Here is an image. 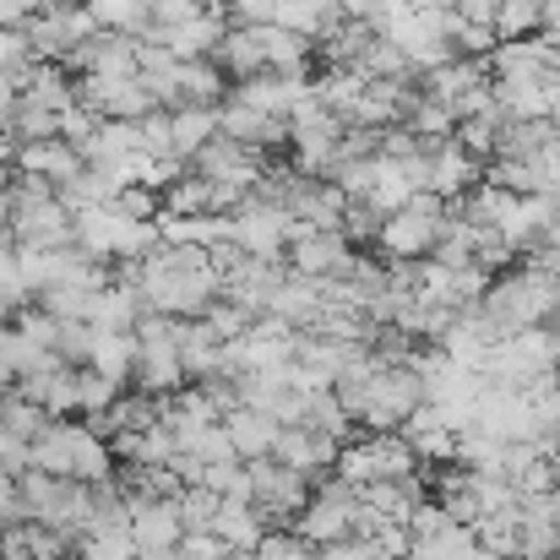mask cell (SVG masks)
I'll return each instance as SVG.
<instances>
[{
    "label": "cell",
    "mask_w": 560,
    "mask_h": 560,
    "mask_svg": "<svg viewBox=\"0 0 560 560\" xmlns=\"http://www.w3.org/2000/svg\"><path fill=\"white\" fill-rule=\"evenodd\" d=\"M120 267H126L120 278L137 283L142 311H153V316H175V322L207 316V305L218 300V283H223L212 250H201V245H153L148 256L120 261Z\"/></svg>",
    "instance_id": "obj_1"
},
{
    "label": "cell",
    "mask_w": 560,
    "mask_h": 560,
    "mask_svg": "<svg viewBox=\"0 0 560 560\" xmlns=\"http://www.w3.org/2000/svg\"><path fill=\"white\" fill-rule=\"evenodd\" d=\"M27 468H44V474H60V479H82V485H104L115 474V452L104 446V435L93 424L49 419L27 441Z\"/></svg>",
    "instance_id": "obj_2"
},
{
    "label": "cell",
    "mask_w": 560,
    "mask_h": 560,
    "mask_svg": "<svg viewBox=\"0 0 560 560\" xmlns=\"http://www.w3.org/2000/svg\"><path fill=\"white\" fill-rule=\"evenodd\" d=\"M550 294H556V272L523 261V267H506V272L490 278V289L479 300V316L495 327V338L523 332V327H545L550 322Z\"/></svg>",
    "instance_id": "obj_3"
},
{
    "label": "cell",
    "mask_w": 560,
    "mask_h": 560,
    "mask_svg": "<svg viewBox=\"0 0 560 560\" xmlns=\"http://www.w3.org/2000/svg\"><path fill=\"white\" fill-rule=\"evenodd\" d=\"M71 240L93 261H137L159 245V223L126 218L120 207H82V212H71Z\"/></svg>",
    "instance_id": "obj_4"
},
{
    "label": "cell",
    "mask_w": 560,
    "mask_h": 560,
    "mask_svg": "<svg viewBox=\"0 0 560 560\" xmlns=\"http://www.w3.org/2000/svg\"><path fill=\"white\" fill-rule=\"evenodd\" d=\"M16 506H22V523H44L55 534H82V523L93 512V485L27 468V474H16Z\"/></svg>",
    "instance_id": "obj_5"
},
{
    "label": "cell",
    "mask_w": 560,
    "mask_h": 560,
    "mask_svg": "<svg viewBox=\"0 0 560 560\" xmlns=\"http://www.w3.org/2000/svg\"><path fill=\"white\" fill-rule=\"evenodd\" d=\"M131 332H137V365H131L137 392H148V397H175L190 381L186 360H180V322L142 311V322H137Z\"/></svg>",
    "instance_id": "obj_6"
},
{
    "label": "cell",
    "mask_w": 560,
    "mask_h": 560,
    "mask_svg": "<svg viewBox=\"0 0 560 560\" xmlns=\"http://www.w3.org/2000/svg\"><path fill=\"white\" fill-rule=\"evenodd\" d=\"M446 212H452V201H441L435 190H413L397 212L381 218V229H375L381 256H386V261H424L430 245L441 240Z\"/></svg>",
    "instance_id": "obj_7"
},
{
    "label": "cell",
    "mask_w": 560,
    "mask_h": 560,
    "mask_svg": "<svg viewBox=\"0 0 560 560\" xmlns=\"http://www.w3.org/2000/svg\"><path fill=\"white\" fill-rule=\"evenodd\" d=\"M186 164H190V175H201L207 186L218 190V212H234V207L245 201V190L256 186V180H261V170H267L256 148H245V142L223 137V131H212Z\"/></svg>",
    "instance_id": "obj_8"
},
{
    "label": "cell",
    "mask_w": 560,
    "mask_h": 560,
    "mask_svg": "<svg viewBox=\"0 0 560 560\" xmlns=\"http://www.w3.org/2000/svg\"><path fill=\"white\" fill-rule=\"evenodd\" d=\"M93 33H98V27H93V16L82 11V0H44V5L22 22L27 55H33V60H55V66H66L71 49L88 44Z\"/></svg>",
    "instance_id": "obj_9"
},
{
    "label": "cell",
    "mask_w": 560,
    "mask_h": 560,
    "mask_svg": "<svg viewBox=\"0 0 560 560\" xmlns=\"http://www.w3.org/2000/svg\"><path fill=\"white\" fill-rule=\"evenodd\" d=\"M332 468L349 485H371V479H408V474H419V457H413V446L397 430H371L365 441H343Z\"/></svg>",
    "instance_id": "obj_10"
},
{
    "label": "cell",
    "mask_w": 560,
    "mask_h": 560,
    "mask_svg": "<svg viewBox=\"0 0 560 560\" xmlns=\"http://www.w3.org/2000/svg\"><path fill=\"white\" fill-rule=\"evenodd\" d=\"M550 371H556V332H545V327L506 332L485 354V381H501V386H528Z\"/></svg>",
    "instance_id": "obj_11"
},
{
    "label": "cell",
    "mask_w": 560,
    "mask_h": 560,
    "mask_svg": "<svg viewBox=\"0 0 560 560\" xmlns=\"http://www.w3.org/2000/svg\"><path fill=\"white\" fill-rule=\"evenodd\" d=\"M354 501H360V485H349V479H338V474L322 479V485L311 490V501L300 506V539H305L311 550L349 539V534H354Z\"/></svg>",
    "instance_id": "obj_12"
},
{
    "label": "cell",
    "mask_w": 560,
    "mask_h": 560,
    "mask_svg": "<svg viewBox=\"0 0 560 560\" xmlns=\"http://www.w3.org/2000/svg\"><path fill=\"white\" fill-rule=\"evenodd\" d=\"M289 234H294V218H289L278 201H267V196H250V190H245V201L229 212V240H234L245 256L283 261Z\"/></svg>",
    "instance_id": "obj_13"
},
{
    "label": "cell",
    "mask_w": 560,
    "mask_h": 560,
    "mask_svg": "<svg viewBox=\"0 0 560 560\" xmlns=\"http://www.w3.org/2000/svg\"><path fill=\"white\" fill-rule=\"evenodd\" d=\"M245 474H250V506L267 517V528H272V523L300 517V506H305V501H311V490H316L305 474L283 468L278 457H250V463H245Z\"/></svg>",
    "instance_id": "obj_14"
},
{
    "label": "cell",
    "mask_w": 560,
    "mask_h": 560,
    "mask_svg": "<svg viewBox=\"0 0 560 560\" xmlns=\"http://www.w3.org/2000/svg\"><path fill=\"white\" fill-rule=\"evenodd\" d=\"M354 256L360 250L343 240V229H305V223H294V234L283 245L289 272H305V278H343L354 267Z\"/></svg>",
    "instance_id": "obj_15"
},
{
    "label": "cell",
    "mask_w": 560,
    "mask_h": 560,
    "mask_svg": "<svg viewBox=\"0 0 560 560\" xmlns=\"http://www.w3.org/2000/svg\"><path fill=\"white\" fill-rule=\"evenodd\" d=\"M126 506H131V512H126V534H131V545H137L142 560L170 556V550L180 545L186 523H180L175 501H164V495H131V490H126Z\"/></svg>",
    "instance_id": "obj_16"
},
{
    "label": "cell",
    "mask_w": 560,
    "mask_h": 560,
    "mask_svg": "<svg viewBox=\"0 0 560 560\" xmlns=\"http://www.w3.org/2000/svg\"><path fill=\"white\" fill-rule=\"evenodd\" d=\"M419 402H424V397H419V375H413L408 360H402V365H375V381H371V397H365L360 424H371V430H397Z\"/></svg>",
    "instance_id": "obj_17"
},
{
    "label": "cell",
    "mask_w": 560,
    "mask_h": 560,
    "mask_svg": "<svg viewBox=\"0 0 560 560\" xmlns=\"http://www.w3.org/2000/svg\"><path fill=\"white\" fill-rule=\"evenodd\" d=\"M381 33H386V38H392V44L408 55V66H413V71H430V66L452 60V44H446V33H441V11L408 5V11H397Z\"/></svg>",
    "instance_id": "obj_18"
},
{
    "label": "cell",
    "mask_w": 560,
    "mask_h": 560,
    "mask_svg": "<svg viewBox=\"0 0 560 560\" xmlns=\"http://www.w3.org/2000/svg\"><path fill=\"white\" fill-rule=\"evenodd\" d=\"M338 446H343V441H332V435H322V430L283 424V430H278V441H272V457H278L283 468L305 474L311 485H322V474L338 463Z\"/></svg>",
    "instance_id": "obj_19"
},
{
    "label": "cell",
    "mask_w": 560,
    "mask_h": 560,
    "mask_svg": "<svg viewBox=\"0 0 560 560\" xmlns=\"http://www.w3.org/2000/svg\"><path fill=\"white\" fill-rule=\"evenodd\" d=\"M66 66H71L77 77H104V82L137 77V38H131V33H93L88 44L71 49Z\"/></svg>",
    "instance_id": "obj_20"
},
{
    "label": "cell",
    "mask_w": 560,
    "mask_h": 560,
    "mask_svg": "<svg viewBox=\"0 0 560 560\" xmlns=\"http://www.w3.org/2000/svg\"><path fill=\"white\" fill-rule=\"evenodd\" d=\"M11 164H16V175H38V180H49L55 190L82 175V153H77V142H66V137L16 142V159H11Z\"/></svg>",
    "instance_id": "obj_21"
},
{
    "label": "cell",
    "mask_w": 560,
    "mask_h": 560,
    "mask_svg": "<svg viewBox=\"0 0 560 560\" xmlns=\"http://www.w3.org/2000/svg\"><path fill=\"white\" fill-rule=\"evenodd\" d=\"M223 11H201V16H190V22H175V27H153L148 38L153 44H164L175 60H212V49H218V38H223Z\"/></svg>",
    "instance_id": "obj_22"
},
{
    "label": "cell",
    "mask_w": 560,
    "mask_h": 560,
    "mask_svg": "<svg viewBox=\"0 0 560 560\" xmlns=\"http://www.w3.org/2000/svg\"><path fill=\"white\" fill-rule=\"evenodd\" d=\"M479 175H485V164H479V159H468L452 137H446V142H430V186L424 190H435L441 201H457L463 190L479 180Z\"/></svg>",
    "instance_id": "obj_23"
},
{
    "label": "cell",
    "mask_w": 560,
    "mask_h": 560,
    "mask_svg": "<svg viewBox=\"0 0 560 560\" xmlns=\"http://www.w3.org/2000/svg\"><path fill=\"white\" fill-rule=\"evenodd\" d=\"M479 82H490V66L485 60H441V66H430V71H419V88L430 93V98H441V104H452V115H457V104L479 88Z\"/></svg>",
    "instance_id": "obj_24"
},
{
    "label": "cell",
    "mask_w": 560,
    "mask_h": 560,
    "mask_svg": "<svg viewBox=\"0 0 560 560\" xmlns=\"http://www.w3.org/2000/svg\"><path fill=\"white\" fill-rule=\"evenodd\" d=\"M250 33H256V44H261V66H267V71H283V77H305V71H311V55H316L311 38H300V33H289V27H278V22H261V27H250Z\"/></svg>",
    "instance_id": "obj_25"
},
{
    "label": "cell",
    "mask_w": 560,
    "mask_h": 560,
    "mask_svg": "<svg viewBox=\"0 0 560 560\" xmlns=\"http://www.w3.org/2000/svg\"><path fill=\"white\" fill-rule=\"evenodd\" d=\"M223 430H229V446H234V457L240 463H250V457H272V441H278V419H267V413H256V408H245V402H234L229 413H223Z\"/></svg>",
    "instance_id": "obj_26"
},
{
    "label": "cell",
    "mask_w": 560,
    "mask_h": 560,
    "mask_svg": "<svg viewBox=\"0 0 560 560\" xmlns=\"http://www.w3.org/2000/svg\"><path fill=\"white\" fill-rule=\"evenodd\" d=\"M506 120H550V88L539 77H490Z\"/></svg>",
    "instance_id": "obj_27"
},
{
    "label": "cell",
    "mask_w": 560,
    "mask_h": 560,
    "mask_svg": "<svg viewBox=\"0 0 560 560\" xmlns=\"http://www.w3.org/2000/svg\"><path fill=\"white\" fill-rule=\"evenodd\" d=\"M212 534H218L234 556H250V550L261 545V534H267V517H261L250 501H218V512H212Z\"/></svg>",
    "instance_id": "obj_28"
},
{
    "label": "cell",
    "mask_w": 560,
    "mask_h": 560,
    "mask_svg": "<svg viewBox=\"0 0 560 560\" xmlns=\"http://www.w3.org/2000/svg\"><path fill=\"white\" fill-rule=\"evenodd\" d=\"M272 22L316 44L322 33H332L343 22V11H338V0H272Z\"/></svg>",
    "instance_id": "obj_29"
},
{
    "label": "cell",
    "mask_w": 560,
    "mask_h": 560,
    "mask_svg": "<svg viewBox=\"0 0 560 560\" xmlns=\"http://www.w3.org/2000/svg\"><path fill=\"white\" fill-rule=\"evenodd\" d=\"M82 365L109 375L115 386H126V381H131V365H137V332H98V327H93V343H88V360H82Z\"/></svg>",
    "instance_id": "obj_30"
},
{
    "label": "cell",
    "mask_w": 560,
    "mask_h": 560,
    "mask_svg": "<svg viewBox=\"0 0 560 560\" xmlns=\"http://www.w3.org/2000/svg\"><path fill=\"white\" fill-rule=\"evenodd\" d=\"M402 560H490V556L479 550V534H474L468 523H446V528L413 539Z\"/></svg>",
    "instance_id": "obj_31"
},
{
    "label": "cell",
    "mask_w": 560,
    "mask_h": 560,
    "mask_svg": "<svg viewBox=\"0 0 560 560\" xmlns=\"http://www.w3.org/2000/svg\"><path fill=\"white\" fill-rule=\"evenodd\" d=\"M82 11L93 16L98 33H131V38H148V27H153V0H82Z\"/></svg>",
    "instance_id": "obj_32"
},
{
    "label": "cell",
    "mask_w": 560,
    "mask_h": 560,
    "mask_svg": "<svg viewBox=\"0 0 560 560\" xmlns=\"http://www.w3.org/2000/svg\"><path fill=\"white\" fill-rule=\"evenodd\" d=\"M212 131H218V104H175L170 109V148L180 159H190Z\"/></svg>",
    "instance_id": "obj_33"
},
{
    "label": "cell",
    "mask_w": 560,
    "mask_h": 560,
    "mask_svg": "<svg viewBox=\"0 0 560 560\" xmlns=\"http://www.w3.org/2000/svg\"><path fill=\"white\" fill-rule=\"evenodd\" d=\"M402 126L419 137V142H446L452 131H457V115H452V104H441V98H430L424 88L408 98V115H402Z\"/></svg>",
    "instance_id": "obj_34"
},
{
    "label": "cell",
    "mask_w": 560,
    "mask_h": 560,
    "mask_svg": "<svg viewBox=\"0 0 560 560\" xmlns=\"http://www.w3.org/2000/svg\"><path fill=\"white\" fill-rule=\"evenodd\" d=\"M218 98H223L218 60H180L175 66V104H218Z\"/></svg>",
    "instance_id": "obj_35"
},
{
    "label": "cell",
    "mask_w": 560,
    "mask_h": 560,
    "mask_svg": "<svg viewBox=\"0 0 560 560\" xmlns=\"http://www.w3.org/2000/svg\"><path fill=\"white\" fill-rule=\"evenodd\" d=\"M501 126H506V115L501 109H485V115H463L457 120V131H452V142L468 153V159H479V164H490L495 159V142H501Z\"/></svg>",
    "instance_id": "obj_36"
},
{
    "label": "cell",
    "mask_w": 560,
    "mask_h": 560,
    "mask_svg": "<svg viewBox=\"0 0 560 560\" xmlns=\"http://www.w3.org/2000/svg\"><path fill=\"white\" fill-rule=\"evenodd\" d=\"M441 33H446L457 60H485L495 49V27L490 22H463L457 11H441Z\"/></svg>",
    "instance_id": "obj_37"
},
{
    "label": "cell",
    "mask_w": 560,
    "mask_h": 560,
    "mask_svg": "<svg viewBox=\"0 0 560 560\" xmlns=\"http://www.w3.org/2000/svg\"><path fill=\"white\" fill-rule=\"evenodd\" d=\"M539 16L545 5L539 0H495V38H534L539 33Z\"/></svg>",
    "instance_id": "obj_38"
},
{
    "label": "cell",
    "mask_w": 560,
    "mask_h": 560,
    "mask_svg": "<svg viewBox=\"0 0 560 560\" xmlns=\"http://www.w3.org/2000/svg\"><path fill=\"white\" fill-rule=\"evenodd\" d=\"M44 424H49V413H44L38 402H27L22 392H5V397H0V430H11V435L33 441Z\"/></svg>",
    "instance_id": "obj_39"
},
{
    "label": "cell",
    "mask_w": 560,
    "mask_h": 560,
    "mask_svg": "<svg viewBox=\"0 0 560 560\" xmlns=\"http://www.w3.org/2000/svg\"><path fill=\"white\" fill-rule=\"evenodd\" d=\"M381 207L375 201H365V196H349L343 201V218H338V229H343V240L349 245H375V229H381Z\"/></svg>",
    "instance_id": "obj_40"
},
{
    "label": "cell",
    "mask_w": 560,
    "mask_h": 560,
    "mask_svg": "<svg viewBox=\"0 0 560 560\" xmlns=\"http://www.w3.org/2000/svg\"><path fill=\"white\" fill-rule=\"evenodd\" d=\"M120 397V386L109 381V375L88 371V365H77V413H104L109 402Z\"/></svg>",
    "instance_id": "obj_41"
},
{
    "label": "cell",
    "mask_w": 560,
    "mask_h": 560,
    "mask_svg": "<svg viewBox=\"0 0 560 560\" xmlns=\"http://www.w3.org/2000/svg\"><path fill=\"white\" fill-rule=\"evenodd\" d=\"M560 523H517V556L523 560H556Z\"/></svg>",
    "instance_id": "obj_42"
},
{
    "label": "cell",
    "mask_w": 560,
    "mask_h": 560,
    "mask_svg": "<svg viewBox=\"0 0 560 560\" xmlns=\"http://www.w3.org/2000/svg\"><path fill=\"white\" fill-rule=\"evenodd\" d=\"M175 512H180V523H186V528H212L218 495H212L207 485H186V490L175 495Z\"/></svg>",
    "instance_id": "obj_43"
},
{
    "label": "cell",
    "mask_w": 560,
    "mask_h": 560,
    "mask_svg": "<svg viewBox=\"0 0 560 560\" xmlns=\"http://www.w3.org/2000/svg\"><path fill=\"white\" fill-rule=\"evenodd\" d=\"M408 5H413V0H338V11H343L349 22H365L375 33H381L397 11H408Z\"/></svg>",
    "instance_id": "obj_44"
},
{
    "label": "cell",
    "mask_w": 560,
    "mask_h": 560,
    "mask_svg": "<svg viewBox=\"0 0 560 560\" xmlns=\"http://www.w3.org/2000/svg\"><path fill=\"white\" fill-rule=\"evenodd\" d=\"M250 560H316V550L300 539V534H261V545L250 550Z\"/></svg>",
    "instance_id": "obj_45"
},
{
    "label": "cell",
    "mask_w": 560,
    "mask_h": 560,
    "mask_svg": "<svg viewBox=\"0 0 560 560\" xmlns=\"http://www.w3.org/2000/svg\"><path fill=\"white\" fill-rule=\"evenodd\" d=\"M175 556L180 560H229L234 550H229L212 528H186V534H180V545H175Z\"/></svg>",
    "instance_id": "obj_46"
},
{
    "label": "cell",
    "mask_w": 560,
    "mask_h": 560,
    "mask_svg": "<svg viewBox=\"0 0 560 560\" xmlns=\"http://www.w3.org/2000/svg\"><path fill=\"white\" fill-rule=\"evenodd\" d=\"M528 170H534V190L539 196H560V137L528 159Z\"/></svg>",
    "instance_id": "obj_47"
},
{
    "label": "cell",
    "mask_w": 560,
    "mask_h": 560,
    "mask_svg": "<svg viewBox=\"0 0 560 560\" xmlns=\"http://www.w3.org/2000/svg\"><path fill=\"white\" fill-rule=\"evenodd\" d=\"M272 22V0H229V27H261Z\"/></svg>",
    "instance_id": "obj_48"
},
{
    "label": "cell",
    "mask_w": 560,
    "mask_h": 560,
    "mask_svg": "<svg viewBox=\"0 0 560 560\" xmlns=\"http://www.w3.org/2000/svg\"><path fill=\"white\" fill-rule=\"evenodd\" d=\"M0 474H27V441L22 435H11V430H0Z\"/></svg>",
    "instance_id": "obj_49"
},
{
    "label": "cell",
    "mask_w": 560,
    "mask_h": 560,
    "mask_svg": "<svg viewBox=\"0 0 560 560\" xmlns=\"http://www.w3.org/2000/svg\"><path fill=\"white\" fill-rule=\"evenodd\" d=\"M11 523H22V506H16V479H11V474H0V528H11Z\"/></svg>",
    "instance_id": "obj_50"
},
{
    "label": "cell",
    "mask_w": 560,
    "mask_h": 560,
    "mask_svg": "<svg viewBox=\"0 0 560 560\" xmlns=\"http://www.w3.org/2000/svg\"><path fill=\"white\" fill-rule=\"evenodd\" d=\"M38 5H44V0H0V27H22Z\"/></svg>",
    "instance_id": "obj_51"
},
{
    "label": "cell",
    "mask_w": 560,
    "mask_h": 560,
    "mask_svg": "<svg viewBox=\"0 0 560 560\" xmlns=\"http://www.w3.org/2000/svg\"><path fill=\"white\" fill-rule=\"evenodd\" d=\"M539 38L560 49V0H545V16H539Z\"/></svg>",
    "instance_id": "obj_52"
},
{
    "label": "cell",
    "mask_w": 560,
    "mask_h": 560,
    "mask_svg": "<svg viewBox=\"0 0 560 560\" xmlns=\"http://www.w3.org/2000/svg\"><path fill=\"white\" fill-rule=\"evenodd\" d=\"M463 22H495V0H457L452 5Z\"/></svg>",
    "instance_id": "obj_53"
},
{
    "label": "cell",
    "mask_w": 560,
    "mask_h": 560,
    "mask_svg": "<svg viewBox=\"0 0 560 560\" xmlns=\"http://www.w3.org/2000/svg\"><path fill=\"white\" fill-rule=\"evenodd\" d=\"M0 560H38V556H33V545H27V539L11 528V534L0 539Z\"/></svg>",
    "instance_id": "obj_54"
},
{
    "label": "cell",
    "mask_w": 560,
    "mask_h": 560,
    "mask_svg": "<svg viewBox=\"0 0 560 560\" xmlns=\"http://www.w3.org/2000/svg\"><path fill=\"white\" fill-rule=\"evenodd\" d=\"M545 327L560 338V272H556V294H550V322H545Z\"/></svg>",
    "instance_id": "obj_55"
},
{
    "label": "cell",
    "mask_w": 560,
    "mask_h": 560,
    "mask_svg": "<svg viewBox=\"0 0 560 560\" xmlns=\"http://www.w3.org/2000/svg\"><path fill=\"white\" fill-rule=\"evenodd\" d=\"M413 5H424V11H452L457 0H413Z\"/></svg>",
    "instance_id": "obj_56"
},
{
    "label": "cell",
    "mask_w": 560,
    "mask_h": 560,
    "mask_svg": "<svg viewBox=\"0 0 560 560\" xmlns=\"http://www.w3.org/2000/svg\"><path fill=\"white\" fill-rule=\"evenodd\" d=\"M5 316H11V294L0 289V322H5Z\"/></svg>",
    "instance_id": "obj_57"
},
{
    "label": "cell",
    "mask_w": 560,
    "mask_h": 560,
    "mask_svg": "<svg viewBox=\"0 0 560 560\" xmlns=\"http://www.w3.org/2000/svg\"><path fill=\"white\" fill-rule=\"evenodd\" d=\"M495 560H523V556H495Z\"/></svg>",
    "instance_id": "obj_58"
},
{
    "label": "cell",
    "mask_w": 560,
    "mask_h": 560,
    "mask_svg": "<svg viewBox=\"0 0 560 560\" xmlns=\"http://www.w3.org/2000/svg\"><path fill=\"white\" fill-rule=\"evenodd\" d=\"M556 560H560V545H556Z\"/></svg>",
    "instance_id": "obj_59"
},
{
    "label": "cell",
    "mask_w": 560,
    "mask_h": 560,
    "mask_svg": "<svg viewBox=\"0 0 560 560\" xmlns=\"http://www.w3.org/2000/svg\"><path fill=\"white\" fill-rule=\"evenodd\" d=\"M539 5H545V0H539Z\"/></svg>",
    "instance_id": "obj_60"
}]
</instances>
